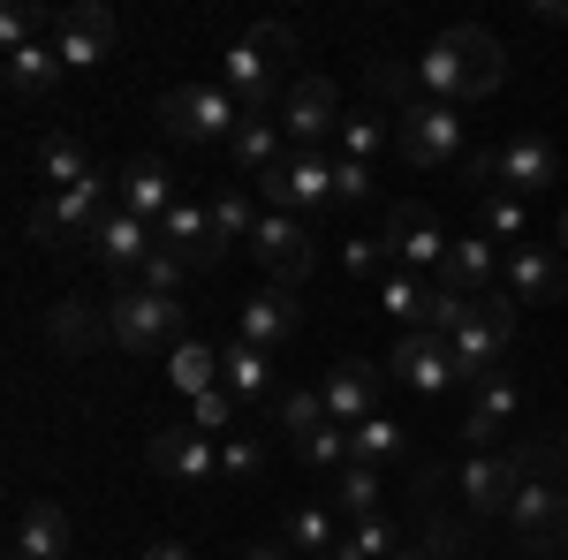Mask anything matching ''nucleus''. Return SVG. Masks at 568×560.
I'll list each match as a JSON object with an SVG mask.
<instances>
[{
  "label": "nucleus",
  "instance_id": "1",
  "mask_svg": "<svg viewBox=\"0 0 568 560\" xmlns=\"http://www.w3.org/2000/svg\"><path fill=\"white\" fill-rule=\"evenodd\" d=\"M508 77V53L493 31L478 23H455L439 31L425 53H417V99H439V106H470V99H493Z\"/></svg>",
  "mask_w": 568,
  "mask_h": 560
},
{
  "label": "nucleus",
  "instance_id": "2",
  "mask_svg": "<svg viewBox=\"0 0 568 560\" xmlns=\"http://www.w3.org/2000/svg\"><path fill=\"white\" fill-rule=\"evenodd\" d=\"M288 61H296V31H288V23H258V31H243V39L227 45V77H220V84L235 91L243 114H281V77H288Z\"/></svg>",
  "mask_w": 568,
  "mask_h": 560
},
{
  "label": "nucleus",
  "instance_id": "3",
  "mask_svg": "<svg viewBox=\"0 0 568 560\" xmlns=\"http://www.w3.org/2000/svg\"><path fill=\"white\" fill-rule=\"evenodd\" d=\"M106 334L122 356H175L190 342V318H182L175 296H152V288H122V296H106Z\"/></svg>",
  "mask_w": 568,
  "mask_h": 560
},
{
  "label": "nucleus",
  "instance_id": "4",
  "mask_svg": "<svg viewBox=\"0 0 568 560\" xmlns=\"http://www.w3.org/2000/svg\"><path fill=\"white\" fill-rule=\"evenodd\" d=\"M394 152L409 160V167H463L470 160V122H463V106H439V99H409L402 114H394Z\"/></svg>",
  "mask_w": 568,
  "mask_h": 560
},
{
  "label": "nucleus",
  "instance_id": "5",
  "mask_svg": "<svg viewBox=\"0 0 568 560\" xmlns=\"http://www.w3.org/2000/svg\"><path fill=\"white\" fill-rule=\"evenodd\" d=\"M455 342V364H463V387H485L493 371H508V348H516V296H478L470 318L447 334Z\"/></svg>",
  "mask_w": 568,
  "mask_h": 560
},
{
  "label": "nucleus",
  "instance_id": "6",
  "mask_svg": "<svg viewBox=\"0 0 568 560\" xmlns=\"http://www.w3.org/2000/svg\"><path fill=\"white\" fill-rule=\"evenodd\" d=\"M114 205H122V190H114V174L99 167L84 190L31 205V243H45V251H61V243H99V227H106Z\"/></svg>",
  "mask_w": 568,
  "mask_h": 560
},
{
  "label": "nucleus",
  "instance_id": "7",
  "mask_svg": "<svg viewBox=\"0 0 568 560\" xmlns=\"http://www.w3.org/2000/svg\"><path fill=\"white\" fill-rule=\"evenodd\" d=\"M160 130L175 136V144H235L243 106H235L227 84H175L160 99Z\"/></svg>",
  "mask_w": 568,
  "mask_h": 560
},
{
  "label": "nucleus",
  "instance_id": "8",
  "mask_svg": "<svg viewBox=\"0 0 568 560\" xmlns=\"http://www.w3.org/2000/svg\"><path fill=\"white\" fill-rule=\"evenodd\" d=\"M387 379H402V387L425 394V401H447V394L463 387L455 342H447V334H433V326H417V334H394V348H387Z\"/></svg>",
  "mask_w": 568,
  "mask_h": 560
},
{
  "label": "nucleus",
  "instance_id": "9",
  "mask_svg": "<svg viewBox=\"0 0 568 560\" xmlns=\"http://www.w3.org/2000/svg\"><path fill=\"white\" fill-rule=\"evenodd\" d=\"M258 197L265 213H296V220L334 213V160L326 152H288L273 174H258Z\"/></svg>",
  "mask_w": 568,
  "mask_h": 560
},
{
  "label": "nucleus",
  "instance_id": "10",
  "mask_svg": "<svg viewBox=\"0 0 568 560\" xmlns=\"http://www.w3.org/2000/svg\"><path fill=\"white\" fill-rule=\"evenodd\" d=\"M524 417H530V394L508 379V371H493L485 387H470V409H463V447L470 455H493V447H508L516 431H524Z\"/></svg>",
  "mask_w": 568,
  "mask_h": 560
},
{
  "label": "nucleus",
  "instance_id": "11",
  "mask_svg": "<svg viewBox=\"0 0 568 560\" xmlns=\"http://www.w3.org/2000/svg\"><path fill=\"white\" fill-rule=\"evenodd\" d=\"M379 243H387V265L394 273H417V281H433L439 265H447V227H439L433 205H394L387 227H379Z\"/></svg>",
  "mask_w": 568,
  "mask_h": 560
},
{
  "label": "nucleus",
  "instance_id": "12",
  "mask_svg": "<svg viewBox=\"0 0 568 560\" xmlns=\"http://www.w3.org/2000/svg\"><path fill=\"white\" fill-rule=\"evenodd\" d=\"M251 258L265 265V288H296L311 265H318L311 220H296V213H265V220H258V235H251Z\"/></svg>",
  "mask_w": 568,
  "mask_h": 560
},
{
  "label": "nucleus",
  "instance_id": "13",
  "mask_svg": "<svg viewBox=\"0 0 568 560\" xmlns=\"http://www.w3.org/2000/svg\"><path fill=\"white\" fill-rule=\"evenodd\" d=\"M516 538H524L530 553H568V477H530L524 492H516Z\"/></svg>",
  "mask_w": 568,
  "mask_h": 560
},
{
  "label": "nucleus",
  "instance_id": "14",
  "mask_svg": "<svg viewBox=\"0 0 568 560\" xmlns=\"http://www.w3.org/2000/svg\"><path fill=\"white\" fill-rule=\"evenodd\" d=\"M281 136H288L296 152H318L326 136H342V91L326 84V77L288 84V99H281Z\"/></svg>",
  "mask_w": 568,
  "mask_h": 560
},
{
  "label": "nucleus",
  "instance_id": "15",
  "mask_svg": "<svg viewBox=\"0 0 568 560\" xmlns=\"http://www.w3.org/2000/svg\"><path fill=\"white\" fill-rule=\"evenodd\" d=\"M53 53H61V69H99V61L114 53V8H106V0L61 8V16H53Z\"/></svg>",
  "mask_w": 568,
  "mask_h": 560
},
{
  "label": "nucleus",
  "instance_id": "16",
  "mask_svg": "<svg viewBox=\"0 0 568 560\" xmlns=\"http://www.w3.org/2000/svg\"><path fill=\"white\" fill-rule=\"evenodd\" d=\"M500 273H508V258H500L493 235H455L447 243V265H439L433 281L455 288V296H500Z\"/></svg>",
  "mask_w": 568,
  "mask_h": 560
},
{
  "label": "nucleus",
  "instance_id": "17",
  "mask_svg": "<svg viewBox=\"0 0 568 560\" xmlns=\"http://www.w3.org/2000/svg\"><path fill=\"white\" fill-rule=\"evenodd\" d=\"M144 455H152V470L168 477V485H213L220 477V439H205V431H190V425L160 431Z\"/></svg>",
  "mask_w": 568,
  "mask_h": 560
},
{
  "label": "nucleus",
  "instance_id": "18",
  "mask_svg": "<svg viewBox=\"0 0 568 560\" xmlns=\"http://www.w3.org/2000/svg\"><path fill=\"white\" fill-rule=\"evenodd\" d=\"M379 387H387V371L372 364V356H349V364H334L326 371V417L334 425H364V417H379Z\"/></svg>",
  "mask_w": 568,
  "mask_h": 560
},
{
  "label": "nucleus",
  "instance_id": "19",
  "mask_svg": "<svg viewBox=\"0 0 568 560\" xmlns=\"http://www.w3.org/2000/svg\"><path fill=\"white\" fill-rule=\"evenodd\" d=\"M500 288L516 303H561L568 288V258L554 243H524V251H508V273H500Z\"/></svg>",
  "mask_w": 568,
  "mask_h": 560
},
{
  "label": "nucleus",
  "instance_id": "20",
  "mask_svg": "<svg viewBox=\"0 0 568 560\" xmlns=\"http://www.w3.org/2000/svg\"><path fill=\"white\" fill-rule=\"evenodd\" d=\"M554 182H561V152H554V144H546V136H508V144H500V190H508V197H538V190H554Z\"/></svg>",
  "mask_w": 568,
  "mask_h": 560
},
{
  "label": "nucleus",
  "instance_id": "21",
  "mask_svg": "<svg viewBox=\"0 0 568 560\" xmlns=\"http://www.w3.org/2000/svg\"><path fill=\"white\" fill-rule=\"evenodd\" d=\"M296 334V288H258V296H243L235 303V342H251V348H273Z\"/></svg>",
  "mask_w": 568,
  "mask_h": 560
},
{
  "label": "nucleus",
  "instance_id": "22",
  "mask_svg": "<svg viewBox=\"0 0 568 560\" xmlns=\"http://www.w3.org/2000/svg\"><path fill=\"white\" fill-rule=\"evenodd\" d=\"M91 251H99V265H106V273H136V265L160 251V227H152V220H136L130 205H114Z\"/></svg>",
  "mask_w": 568,
  "mask_h": 560
},
{
  "label": "nucleus",
  "instance_id": "23",
  "mask_svg": "<svg viewBox=\"0 0 568 560\" xmlns=\"http://www.w3.org/2000/svg\"><path fill=\"white\" fill-rule=\"evenodd\" d=\"M160 243H168V251H175V258L190 265V273H205V265L227 258V251L213 243V205H190V197H182L175 213L160 220Z\"/></svg>",
  "mask_w": 568,
  "mask_h": 560
},
{
  "label": "nucleus",
  "instance_id": "24",
  "mask_svg": "<svg viewBox=\"0 0 568 560\" xmlns=\"http://www.w3.org/2000/svg\"><path fill=\"white\" fill-rule=\"evenodd\" d=\"M8 560H69V516H61L53 500H23Z\"/></svg>",
  "mask_w": 568,
  "mask_h": 560
},
{
  "label": "nucleus",
  "instance_id": "25",
  "mask_svg": "<svg viewBox=\"0 0 568 560\" xmlns=\"http://www.w3.org/2000/svg\"><path fill=\"white\" fill-rule=\"evenodd\" d=\"M114 190H122V205H130L136 220H152V227L182 205V197H175V174L160 167V160H130V167L114 174Z\"/></svg>",
  "mask_w": 568,
  "mask_h": 560
},
{
  "label": "nucleus",
  "instance_id": "26",
  "mask_svg": "<svg viewBox=\"0 0 568 560\" xmlns=\"http://www.w3.org/2000/svg\"><path fill=\"white\" fill-rule=\"evenodd\" d=\"M220 387L235 394L243 409H258V401H273V356L251 342H227L220 348Z\"/></svg>",
  "mask_w": 568,
  "mask_h": 560
},
{
  "label": "nucleus",
  "instance_id": "27",
  "mask_svg": "<svg viewBox=\"0 0 568 560\" xmlns=\"http://www.w3.org/2000/svg\"><path fill=\"white\" fill-rule=\"evenodd\" d=\"M227 160L251 174H273L281 160H288V136H281V114H243V130H235V144H227Z\"/></svg>",
  "mask_w": 568,
  "mask_h": 560
},
{
  "label": "nucleus",
  "instance_id": "28",
  "mask_svg": "<svg viewBox=\"0 0 568 560\" xmlns=\"http://www.w3.org/2000/svg\"><path fill=\"white\" fill-rule=\"evenodd\" d=\"M45 342H53V348H69V356H84L91 342H114V334H106V303L61 296V303H53V318H45Z\"/></svg>",
  "mask_w": 568,
  "mask_h": 560
},
{
  "label": "nucleus",
  "instance_id": "29",
  "mask_svg": "<svg viewBox=\"0 0 568 560\" xmlns=\"http://www.w3.org/2000/svg\"><path fill=\"white\" fill-rule=\"evenodd\" d=\"M394 152V122L372 114V106H349L342 114V136H334V160H356V167H379Z\"/></svg>",
  "mask_w": 568,
  "mask_h": 560
},
{
  "label": "nucleus",
  "instance_id": "30",
  "mask_svg": "<svg viewBox=\"0 0 568 560\" xmlns=\"http://www.w3.org/2000/svg\"><path fill=\"white\" fill-rule=\"evenodd\" d=\"M61 77H69V69H61V53H53V45H23V53H8V61H0L8 99H45Z\"/></svg>",
  "mask_w": 568,
  "mask_h": 560
},
{
  "label": "nucleus",
  "instance_id": "31",
  "mask_svg": "<svg viewBox=\"0 0 568 560\" xmlns=\"http://www.w3.org/2000/svg\"><path fill=\"white\" fill-rule=\"evenodd\" d=\"M91 152L77 144V136H45L39 144V182H45V197H69V190H84L91 182Z\"/></svg>",
  "mask_w": 568,
  "mask_h": 560
},
{
  "label": "nucleus",
  "instance_id": "32",
  "mask_svg": "<svg viewBox=\"0 0 568 560\" xmlns=\"http://www.w3.org/2000/svg\"><path fill=\"white\" fill-rule=\"evenodd\" d=\"M379 310H387L402 334L433 326V281H417V273H387V281H379Z\"/></svg>",
  "mask_w": 568,
  "mask_h": 560
},
{
  "label": "nucleus",
  "instance_id": "33",
  "mask_svg": "<svg viewBox=\"0 0 568 560\" xmlns=\"http://www.w3.org/2000/svg\"><path fill=\"white\" fill-rule=\"evenodd\" d=\"M379 500H387V477H379V470H364V462H349V470H334V516H342V522L387 516Z\"/></svg>",
  "mask_w": 568,
  "mask_h": 560
},
{
  "label": "nucleus",
  "instance_id": "34",
  "mask_svg": "<svg viewBox=\"0 0 568 560\" xmlns=\"http://www.w3.org/2000/svg\"><path fill=\"white\" fill-rule=\"evenodd\" d=\"M402 455H409V431L394 425V417H364V425H349V462L387 470V462H402Z\"/></svg>",
  "mask_w": 568,
  "mask_h": 560
},
{
  "label": "nucleus",
  "instance_id": "35",
  "mask_svg": "<svg viewBox=\"0 0 568 560\" xmlns=\"http://www.w3.org/2000/svg\"><path fill=\"white\" fill-rule=\"evenodd\" d=\"M281 538L296 546V560H326L342 538H349V530H342V516H334V508H296V516L281 522Z\"/></svg>",
  "mask_w": 568,
  "mask_h": 560
},
{
  "label": "nucleus",
  "instance_id": "36",
  "mask_svg": "<svg viewBox=\"0 0 568 560\" xmlns=\"http://www.w3.org/2000/svg\"><path fill=\"white\" fill-rule=\"evenodd\" d=\"M168 387L190 394V401H197V394H213V387H220V348H205L197 334H190V342L168 356Z\"/></svg>",
  "mask_w": 568,
  "mask_h": 560
},
{
  "label": "nucleus",
  "instance_id": "37",
  "mask_svg": "<svg viewBox=\"0 0 568 560\" xmlns=\"http://www.w3.org/2000/svg\"><path fill=\"white\" fill-rule=\"evenodd\" d=\"M258 197H251V190H243V182H227V190H220L213 197V243L220 251H227V243H251V235H258Z\"/></svg>",
  "mask_w": 568,
  "mask_h": 560
},
{
  "label": "nucleus",
  "instance_id": "38",
  "mask_svg": "<svg viewBox=\"0 0 568 560\" xmlns=\"http://www.w3.org/2000/svg\"><path fill=\"white\" fill-rule=\"evenodd\" d=\"M273 425H281L288 439H296V447H304L311 431L334 425V417H326V394H318V387H288L281 401H273Z\"/></svg>",
  "mask_w": 568,
  "mask_h": 560
},
{
  "label": "nucleus",
  "instance_id": "39",
  "mask_svg": "<svg viewBox=\"0 0 568 560\" xmlns=\"http://www.w3.org/2000/svg\"><path fill=\"white\" fill-rule=\"evenodd\" d=\"M220 477H227V485L265 477V439L258 431H227V439H220Z\"/></svg>",
  "mask_w": 568,
  "mask_h": 560
},
{
  "label": "nucleus",
  "instance_id": "40",
  "mask_svg": "<svg viewBox=\"0 0 568 560\" xmlns=\"http://www.w3.org/2000/svg\"><path fill=\"white\" fill-rule=\"evenodd\" d=\"M485 235H493V243H516V251H524V235H530V205H524V197H508V190H493V197H485Z\"/></svg>",
  "mask_w": 568,
  "mask_h": 560
},
{
  "label": "nucleus",
  "instance_id": "41",
  "mask_svg": "<svg viewBox=\"0 0 568 560\" xmlns=\"http://www.w3.org/2000/svg\"><path fill=\"white\" fill-rule=\"evenodd\" d=\"M235 409H243V401H235L227 387L197 394V401H190V431H205V439H227V431H235Z\"/></svg>",
  "mask_w": 568,
  "mask_h": 560
},
{
  "label": "nucleus",
  "instance_id": "42",
  "mask_svg": "<svg viewBox=\"0 0 568 560\" xmlns=\"http://www.w3.org/2000/svg\"><path fill=\"white\" fill-rule=\"evenodd\" d=\"M296 455H304L311 470H349V425H326V431H311V439L296 447Z\"/></svg>",
  "mask_w": 568,
  "mask_h": 560
},
{
  "label": "nucleus",
  "instance_id": "43",
  "mask_svg": "<svg viewBox=\"0 0 568 560\" xmlns=\"http://www.w3.org/2000/svg\"><path fill=\"white\" fill-rule=\"evenodd\" d=\"M342 273H349V281H387V273H394V265H387V243H379V235L342 243Z\"/></svg>",
  "mask_w": 568,
  "mask_h": 560
},
{
  "label": "nucleus",
  "instance_id": "44",
  "mask_svg": "<svg viewBox=\"0 0 568 560\" xmlns=\"http://www.w3.org/2000/svg\"><path fill=\"white\" fill-rule=\"evenodd\" d=\"M182 273H190V265H182L175 251H168V243H160V251H152V258L136 265V288H152V296H175V288H182Z\"/></svg>",
  "mask_w": 568,
  "mask_h": 560
},
{
  "label": "nucleus",
  "instance_id": "45",
  "mask_svg": "<svg viewBox=\"0 0 568 560\" xmlns=\"http://www.w3.org/2000/svg\"><path fill=\"white\" fill-rule=\"evenodd\" d=\"M379 190V174L372 167H356V160H334V205H364Z\"/></svg>",
  "mask_w": 568,
  "mask_h": 560
},
{
  "label": "nucleus",
  "instance_id": "46",
  "mask_svg": "<svg viewBox=\"0 0 568 560\" xmlns=\"http://www.w3.org/2000/svg\"><path fill=\"white\" fill-rule=\"evenodd\" d=\"M0 45H8V53L39 45V8H0Z\"/></svg>",
  "mask_w": 568,
  "mask_h": 560
},
{
  "label": "nucleus",
  "instance_id": "47",
  "mask_svg": "<svg viewBox=\"0 0 568 560\" xmlns=\"http://www.w3.org/2000/svg\"><path fill=\"white\" fill-rule=\"evenodd\" d=\"M144 560H197V553H190L182 538H160V546H144Z\"/></svg>",
  "mask_w": 568,
  "mask_h": 560
},
{
  "label": "nucleus",
  "instance_id": "48",
  "mask_svg": "<svg viewBox=\"0 0 568 560\" xmlns=\"http://www.w3.org/2000/svg\"><path fill=\"white\" fill-rule=\"evenodd\" d=\"M243 560H296V546H288V538H273V546H251Z\"/></svg>",
  "mask_w": 568,
  "mask_h": 560
},
{
  "label": "nucleus",
  "instance_id": "49",
  "mask_svg": "<svg viewBox=\"0 0 568 560\" xmlns=\"http://www.w3.org/2000/svg\"><path fill=\"white\" fill-rule=\"evenodd\" d=\"M530 16L538 23H568V0H530Z\"/></svg>",
  "mask_w": 568,
  "mask_h": 560
},
{
  "label": "nucleus",
  "instance_id": "50",
  "mask_svg": "<svg viewBox=\"0 0 568 560\" xmlns=\"http://www.w3.org/2000/svg\"><path fill=\"white\" fill-rule=\"evenodd\" d=\"M394 560H439V553H433V546H425V538H417V546H402V553H394Z\"/></svg>",
  "mask_w": 568,
  "mask_h": 560
},
{
  "label": "nucleus",
  "instance_id": "51",
  "mask_svg": "<svg viewBox=\"0 0 568 560\" xmlns=\"http://www.w3.org/2000/svg\"><path fill=\"white\" fill-rule=\"evenodd\" d=\"M554 251L568 258V205H561V227H554Z\"/></svg>",
  "mask_w": 568,
  "mask_h": 560
},
{
  "label": "nucleus",
  "instance_id": "52",
  "mask_svg": "<svg viewBox=\"0 0 568 560\" xmlns=\"http://www.w3.org/2000/svg\"><path fill=\"white\" fill-rule=\"evenodd\" d=\"M561 455H568V425H561Z\"/></svg>",
  "mask_w": 568,
  "mask_h": 560
}]
</instances>
